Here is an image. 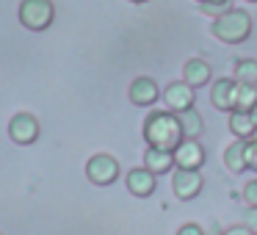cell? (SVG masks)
Masks as SVG:
<instances>
[{
	"label": "cell",
	"mask_w": 257,
	"mask_h": 235,
	"mask_svg": "<svg viewBox=\"0 0 257 235\" xmlns=\"http://www.w3.org/2000/svg\"><path fill=\"white\" fill-rule=\"evenodd\" d=\"M174 169H191V172H199L207 161L205 147L199 144V139H183L174 147Z\"/></svg>",
	"instance_id": "6"
},
{
	"label": "cell",
	"mask_w": 257,
	"mask_h": 235,
	"mask_svg": "<svg viewBox=\"0 0 257 235\" xmlns=\"http://www.w3.org/2000/svg\"><path fill=\"white\" fill-rule=\"evenodd\" d=\"M221 235H254V232H251V229L246 227L243 221H240V224H232V227H227Z\"/></svg>",
	"instance_id": "24"
},
{
	"label": "cell",
	"mask_w": 257,
	"mask_h": 235,
	"mask_svg": "<svg viewBox=\"0 0 257 235\" xmlns=\"http://www.w3.org/2000/svg\"><path fill=\"white\" fill-rule=\"evenodd\" d=\"M180 119V130H183V139H199L202 133H205V119H202L199 111H183L177 113Z\"/></svg>",
	"instance_id": "16"
},
{
	"label": "cell",
	"mask_w": 257,
	"mask_h": 235,
	"mask_svg": "<svg viewBox=\"0 0 257 235\" xmlns=\"http://www.w3.org/2000/svg\"><path fill=\"white\" fill-rule=\"evenodd\" d=\"M232 80L238 86H257V61L254 58H238L232 64Z\"/></svg>",
	"instance_id": "17"
},
{
	"label": "cell",
	"mask_w": 257,
	"mask_h": 235,
	"mask_svg": "<svg viewBox=\"0 0 257 235\" xmlns=\"http://www.w3.org/2000/svg\"><path fill=\"white\" fill-rule=\"evenodd\" d=\"M196 3H199L205 12H218V9L224 12V9L229 6V0H196Z\"/></svg>",
	"instance_id": "21"
},
{
	"label": "cell",
	"mask_w": 257,
	"mask_h": 235,
	"mask_svg": "<svg viewBox=\"0 0 257 235\" xmlns=\"http://www.w3.org/2000/svg\"><path fill=\"white\" fill-rule=\"evenodd\" d=\"M229 133H232L238 141L257 139V128H254L251 113H246V111H232L229 113Z\"/></svg>",
	"instance_id": "14"
},
{
	"label": "cell",
	"mask_w": 257,
	"mask_h": 235,
	"mask_svg": "<svg viewBox=\"0 0 257 235\" xmlns=\"http://www.w3.org/2000/svg\"><path fill=\"white\" fill-rule=\"evenodd\" d=\"M246 3H257V0H246Z\"/></svg>",
	"instance_id": "27"
},
{
	"label": "cell",
	"mask_w": 257,
	"mask_h": 235,
	"mask_svg": "<svg viewBox=\"0 0 257 235\" xmlns=\"http://www.w3.org/2000/svg\"><path fill=\"white\" fill-rule=\"evenodd\" d=\"M240 199L246 202V207H257V180H249L240 191Z\"/></svg>",
	"instance_id": "19"
},
{
	"label": "cell",
	"mask_w": 257,
	"mask_h": 235,
	"mask_svg": "<svg viewBox=\"0 0 257 235\" xmlns=\"http://www.w3.org/2000/svg\"><path fill=\"white\" fill-rule=\"evenodd\" d=\"M17 17H20V25H23V28L39 34V31H47L53 25V20H56V6H53V0H23Z\"/></svg>",
	"instance_id": "3"
},
{
	"label": "cell",
	"mask_w": 257,
	"mask_h": 235,
	"mask_svg": "<svg viewBox=\"0 0 257 235\" xmlns=\"http://www.w3.org/2000/svg\"><path fill=\"white\" fill-rule=\"evenodd\" d=\"M161 100L166 102V111L183 113V111H191V108H194L196 91L191 89L188 83H183V80H174V83H169L166 89L161 91Z\"/></svg>",
	"instance_id": "8"
},
{
	"label": "cell",
	"mask_w": 257,
	"mask_h": 235,
	"mask_svg": "<svg viewBox=\"0 0 257 235\" xmlns=\"http://www.w3.org/2000/svg\"><path fill=\"white\" fill-rule=\"evenodd\" d=\"M243 224L257 235V207H246V213H243Z\"/></svg>",
	"instance_id": "22"
},
{
	"label": "cell",
	"mask_w": 257,
	"mask_h": 235,
	"mask_svg": "<svg viewBox=\"0 0 257 235\" xmlns=\"http://www.w3.org/2000/svg\"><path fill=\"white\" fill-rule=\"evenodd\" d=\"M257 105V89L254 86H238V97H235V111L251 113V108Z\"/></svg>",
	"instance_id": "18"
},
{
	"label": "cell",
	"mask_w": 257,
	"mask_h": 235,
	"mask_svg": "<svg viewBox=\"0 0 257 235\" xmlns=\"http://www.w3.org/2000/svg\"><path fill=\"white\" fill-rule=\"evenodd\" d=\"M251 119H254V128H257V105L251 108Z\"/></svg>",
	"instance_id": "25"
},
{
	"label": "cell",
	"mask_w": 257,
	"mask_h": 235,
	"mask_svg": "<svg viewBox=\"0 0 257 235\" xmlns=\"http://www.w3.org/2000/svg\"><path fill=\"white\" fill-rule=\"evenodd\" d=\"M144 169H147V172H152L155 177L169 174V172H174V155H172V152H166V150H152V147H147Z\"/></svg>",
	"instance_id": "13"
},
{
	"label": "cell",
	"mask_w": 257,
	"mask_h": 235,
	"mask_svg": "<svg viewBox=\"0 0 257 235\" xmlns=\"http://www.w3.org/2000/svg\"><path fill=\"white\" fill-rule=\"evenodd\" d=\"M210 75H213V69L205 58H188L183 64V83H188L194 91L210 83Z\"/></svg>",
	"instance_id": "12"
},
{
	"label": "cell",
	"mask_w": 257,
	"mask_h": 235,
	"mask_svg": "<svg viewBox=\"0 0 257 235\" xmlns=\"http://www.w3.org/2000/svg\"><path fill=\"white\" fill-rule=\"evenodd\" d=\"M0 235H3V232H0Z\"/></svg>",
	"instance_id": "29"
},
{
	"label": "cell",
	"mask_w": 257,
	"mask_h": 235,
	"mask_svg": "<svg viewBox=\"0 0 257 235\" xmlns=\"http://www.w3.org/2000/svg\"><path fill=\"white\" fill-rule=\"evenodd\" d=\"M243 152H246V166H249L251 172H257V139H249V141H246Z\"/></svg>",
	"instance_id": "20"
},
{
	"label": "cell",
	"mask_w": 257,
	"mask_h": 235,
	"mask_svg": "<svg viewBox=\"0 0 257 235\" xmlns=\"http://www.w3.org/2000/svg\"><path fill=\"white\" fill-rule=\"evenodd\" d=\"M177 235H205V229H202L196 221H188V224H183V227L177 229Z\"/></svg>",
	"instance_id": "23"
},
{
	"label": "cell",
	"mask_w": 257,
	"mask_h": 235,
	"mask_svg": "<svg viewBox=\"0 0 257 235\" xmlns=\"http://www.w3.org/2000/svg\"><path fill=\"white\" fill-rule=\"evenodd\" d=\"M124 185H127V191L133 196H139V199H147V196L155 194L158 188V177L152 172H147L144 166H133L127 174H124Z\"/></svg>",
	"instance_id": "11"
},
{
	"label": "cell",
	"mask_w": 257,
	"mask_h": 235,
	"mask_svg": "<svg viewBox=\"0 0 257 235\" xmlns=\"http://www.w3.org/2000/svg\"><path fill=\"white\" fill-rule=\"evenodd\" d=\"M254 89H257V86H254Z\"/></svg>",
	"instance_id": "28"
},
{
	"label": "cell",
	"mask_w": 257,
	"mask_h": 235,
	"mask_svg": "<svg viewBox=\"0 0 257 235\" xmlns=\"http://www.w3.org/2000/svg\"><path fill=\"white\" fill-rule=\"evenodd\" d=\"M243 147H246V141H238V139H235L232 144H227V150H224V166H227V172H232V174L249 172Z\"/></svg>",
	"instance_id": "15"
},
{
	"label": "cell",
	"mask_w": 257,
	"mask_h": 235,
	"mask_svg": "<svg viewBox=\"0 0 257 235\" xmlns=\"http://www.w3.org/2000/svg\"><path fill=\"white\" fill-rule=\"evenodd\" d=\"M235 97H238V83L232 78H216L210 86V105L221 113L235 111Z\"/></svg>",
	"instance_id": "9"
},
{
	"label": "cell",
	"mask_w": 257,
	"mask_h": 235,
	"mask_svg": "<svg viewBox=\"0 0 257 235\" xmlns=\"http://www.w3.org/2000/svg\"><path fill=\"white\" fill-rule=\"evenodd\" d=\"M141 133H144L147 147H152V150L174 152V147L183 141L180 119H177V113H172V111H150L144 119Z\"/></svg>",
	"instance_id": "1"
},
{
	"label": "cell",
	"mask_w": 257,
	"mask_h": 235,
	"mask_svg": "<svg viewBox=\"0 0 257 235\" xmlns=\"http://www.w3.org/2000/svg\"><path fill=\"white\" fill-rule=\"evenodd\" d=\"M130 3H136V6H141V3H150V0H130Z\"/></svg>",
	"instance_id": "26"
},
{
	"label": "cell",
	"mask_w": 257,
	"mask_h": 235,
	"mask_svg": "<svg viewBox=\"0 0 257 235\" xmlns=\"http://www.w3.org/2000/svg\"><path fill=\"white\" fill-rule=\"evenodd\" d=\"M119 174H122L119 161L113 155H108V152H97V155H91L86 161V177L94 185H113L119 180Z\"/></svg>",
	"instance_id": "4"
},
{
	"label": "cell",
	"mask_w": 257,
	"mask_h": 235,
	"mask_svg": "<svg viewBox=\"0 0 257 235\" xmlns=\"http://www.w3.org/2000/svg\"><path fill=\"white\" fill-rule=\"evenodd\" d=\"M205 188V180L199 172H191V169H174L172 172V191L180 202H191L202 194Z\"/></svg>",
	"instance_id": "7"
},
{
	"label": "cell",
	"mask_w": 257,
	"mask_h": 235,
	"mask_svg": "<svg viewBox=\"0 0 257 235\" xmlns=\"http://www.w3.org/2000/svg\"><path fill=\"white\" fill-rule=\"evenodd\" d=\"M161 91L163 89L155 83V80L147 78V75H141V78H136L133 83H130L127 97H130V102L139 105V108H152L158 100H161Z\"/></svg>",
	"instance_id": "10"
},
{
	"label": "cell",
	"mask_w": 257,
	"mask_h": 235,
	"mask_svg": "<svg viewBox=\"0 0 257 235\" xmlns=\"http://www.w3.org/2000/svg\"><path fill=\"white\" fill-rule=\"evenodd\" d=\"M251 28H254V23H251V14L246 9H224L213 17L210 34L221 45H243L251 36Z\"/></svg>",
	"instance_id": "2"
},
{
	"label": "cell",
	"mask_w": 257,
	"mask_h": 235,
	"mask_svg": "<svg viewBox=\"0 0 257 235\" xmlns=\"http://www.w3.org/2000/svg\"><path fill=\"white\" fill-rule=\"evenodd\" d=\"M39 133H42V128H39V119H36L34 113L23 111V113H14V116L9 119V139H12L14 144L31 147V144H36Z\"/></svg>",
	"instance_id": "5"
}]
</instances>
